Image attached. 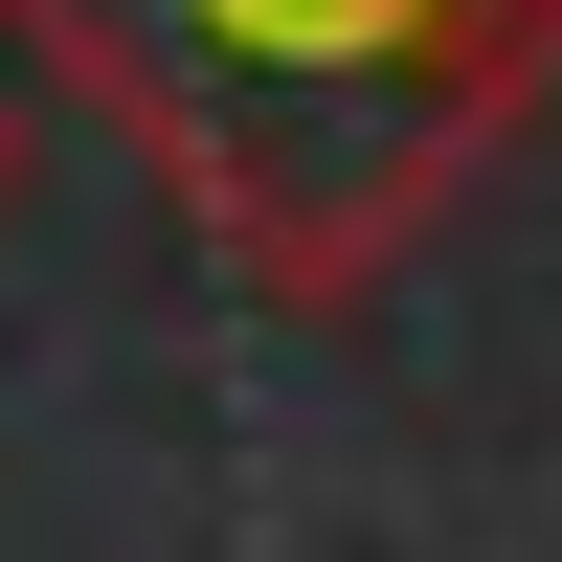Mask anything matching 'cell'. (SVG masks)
<instances>
[{"mask_svg": "<svg viewBox=\"0 0 562 562\" xmlns=\"http://www.w3.org/2000/svg\"><path fill=\"white\" fill-rule=\"evenodd\" d=\"M270 315H360L450 180L562 90V0H0Z\"/></svg>", "mask_w": 562, "mask_h": 562, "instance_id": "1", "label": "cell"}, {"mask_svg": "<svg viewBox=\"0 0 562 562\" xmlns=\"http://www.w3.org/2000/svg\"><path fill=\"white\" fill-rule=\"evenodd\" d=\"M23 180H45V90L0 68V225H23Z\"/></svg>", "mask_w": 562, "mask_h": 562, "instance_id": "2", "label": "cell"}]
</instances>
